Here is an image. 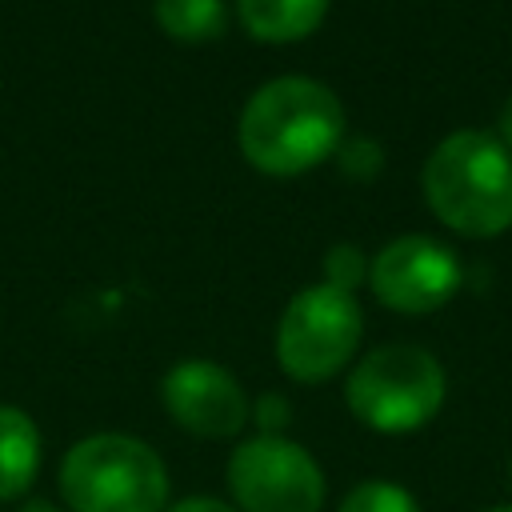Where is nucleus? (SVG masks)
<instances>
[{"mask_svg":"<svg viewBox=\"0 0 512 512\" xmlns=\"http://www.w3.org/2000/svg\"><path fill=\"white\" fill-rule=\"evenodd\" d=\"M236 140L256 172L300 176L344 144V108L312 76H276L248 96Z\"/></svg>","mask_w":512,"mask_h":512,"instance_id":"f257e3e1","label":"nucleus"},{"mask_svg":"<svg viewBox=\"0 0 512 512\" xmlns=\"http://www.w3.org/2000/svg\"><path fill=\"white\" fill-rule=\"evenodd\" d=\"M424 200L440 224L488 240L512 228V152L480 128L444 136L420 172Z\"/></svg>","mask_w":512,"mask_h":512,"instance_id":"f03ea898","label":"nucleus"},{"mask_svg":"<svg viewBox=\"0 0 512 512\" xmlns=\"http://www.w3.org/2000/svg\"><path fill=\"white\" fill-rule=\"evenodd\" d=\"M68 512H164L168 468L152 444L128 432H92L60 460Z\"/></svg>","mask_w":512,"mask_h":512,"instance_id":"7ed1b4c3","label":"nucleus"},{"mask_svg":"<svg viewBox=\"0 0 512 512\" xmlns=\"http://www.w3.org/2000/svg\"><path fill=\"white\" fill-rule=\"evenodd\" d=\"M448 380L440 360L420 344H380L356 360L344 384L348 412L384 436L424 428L444 404Z\"/></svg>","mask_w":512,"mask_h":512,"instance_id":"20e7f679","label":"nucleus"},{"mask_svg":"<svg viewBox=\"0 0 512 512\" xmlns=\"http://www.w3.org/2000/svg\"><path fill=\"white\" fill-rule=\"evenodd\" d=\"M364 336V312L352 292L332 284L300 288L276 324V364L300 384L332 380L348 368Z\"/></svg>","mask_w":512,"mask_h":512,"instance_id":"39448f33","label":"nucleus"},{"mask_svg":"<svg viewBox=\"0 0 512 512\" xmlns=\"http://www.w3.org/2000/svg\"><path fill=\"white\" fill-rule=\"evenodd\" d=\"M228 488L240 512H320L328 496L316 456L304 444L268 432L236 444Z\"/></svg>","mask_w":512,"mask_h":512,"instance_id":"423d86ee","label":"nucleus"},{"mask_svg":"<svg viewBox=\"0 0 512 512\" xmlns=\"http://www.w3.org/2000/svg\"><path fill=\"white\" fill-rule=\"evenodd\" d=\"M464 268L456 252L432 236H396L368 264L372 296L404 316H424L444 308L460 292Z\"/></svg>","mask_w":512,"mask_h":512,"instance_id":"0eeeda50","label":"nucleus"},{"mask_svg":"<svg viewBox=\"0 0 512 512\" xmlns=\"http://www.w3.org/2000/svg\"><path fill=\"white\" fill-rule=\"evenodd\" d=\"M160 400L172 424L200 440H232L244 432L252 404L240 380L216 360H180L160 380Z\"/></svg>","mask_w":512,"mask_h":512,"instance_id":"6e6552de","label":"nucleus"},{"mask_svg":"<svg viewBox=\"0 0 512 512\" xmlns=\"http://www.w3.org/2000/svg\"><path fill=\"white\" fill-rule=\"evenodd\" d=\"M36 472H40L36 420L16 404H0V504L28 496Z\"/></svg>","mask_w":512,"mask_h":512,"instance_id":"1a4fd4ad","label":"nucleus"},{"mask_svg":"<svg viewBox=\"0 0 512 512\" xmlns=\"http://www.w3.org/2000/svg\"><path fill=\"white\" fill-rule=\"evenodd\" d=\"M240 24L264 44H292L320 28L328 0H236Z\"/></svg>","mask_w":512,"mask_h":512,"instance_id":"9d476101","label":"nucleus"},{"mask_svg":"<svg viewBox=\"0 0 512 512\" xmlns=\"http://www.w3.org/2000/svg\"><path fill=\"white\" fill-rule=\"evenodd\" d=\"M152 16L164 36L180 44H204L224 32V0H152Z\"/></svg>","mask_w":512,"mask_h":512,"instance_id":"9b49d317","label":"nucleus"},{"mask_svg":"<svg viewBox=\"0 0 512 512\" xmlns=\"http://www.w3.org/2000/svg\"><path fill=\"white\" fill-rule=\"evenodd\" d=\"M336 512H420L416 496L404 488V484H392V480H364L356 484Z\"/></svg>","mask_w":512,"mask_h":512,"instance_id":"f8f14e48","label":"nucleus"},{"mask_svg":"<svg viewBox=\"0 0 512 512\" xmlns=\"http://www.w3.org/2000/svg\"><path fill=\"white\" fill-rule=\"evenodd\" d=\"M364 280H368V260H364V252H360L356 244H336V248H328V256H324V284H332V288L356 296V288H360Z\"/></svg>","mask_w":512,"mask_h":512,"instance_id":"ddd939ff","label":"nucleus"},{"mask_svg":"<svg viewBox=\"0 0 512 512\" xmlns=\"http://www.w3.org/2000/svg\"><path fill=\"white\" fill-rule=\"evenodd\" d=\"M336 156H340L344 176H352V180H372V176L384 168L380 144H376V140H364V136H352L348 144H340Z\"/></svg>","mask_w":512,"mask_h":512,"instance_id":"4468645a","label":"nucleus"},{"mask_svg":"<svg viewBox=\"0 0 512 512\" xmlns=\"http://www.w3.org/2000/svg\"><path fill=\"white\" fill-rule=\"evenodd\" d=\"M252 412H256V424H260V432H268V436H280V428L292 420V408H288V400H284V396H276V392L260 396Z\"/></svg>","mask_w":512,"mask_h":512,"instance_id":"2eb2a0df","label":"nucleus"},{"mask_svg":"<svg viewBox=\"0 0 512 512\" xmlns=\"http://www.w3.org/2000/svg\"><path fill=\"white\" fill-rule=\"evenodd\" d=\"M164 512H240V508L228 504V500H220V496H184V500L168 504Z\"/></svg>","mask_w":512,"mask_h":512,"instance_id":"dca6fc26","label":"nucleus"},{"mask_svg":"<svg viewBox=\"0 0 512 512\" xmlns=\"http://www.w3.org/2000/svg\"><path fill=\"white\" fill-rule=\"evenodd\" d=\"M496 140L512 152V96L504 100V108H500V120H496Z\"/></svg>","mask_w":512,"mask_h":512,"instance_id":"f3484780","label":"nucleus"},{"mask_svg":"<svg viewBox=\"0 0 512 512\" xmlns=\"http://www.w3.org/2000/svg\"><path fill=\"white\" fill-rule=\"evenodd\" d=\"M16 512H60V508H56L52 500H44V496H28V500H24Z\"/></svg>","mask_w":512,"mask_h":512,"instance_id":"a211bd4d","label":"nucleus"},{"mask_svg":"<svg viewBox=\"0 0 512 512\" xmlns=\"http://www.w3.org/2000/svg\"><path fill=\"white\" fill-rule=\"evenodd\" d=\"M492 512H512V504H504V508H492Z\"/></svg>","mask_w":512,"mask_h":512,"instance_id":"6ab92c4d","label":"nucleus"}]
</instances>
